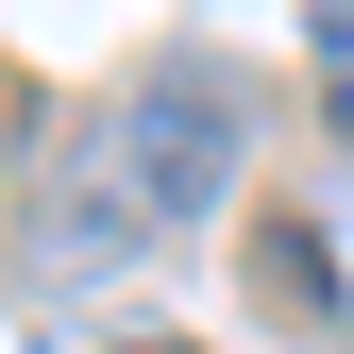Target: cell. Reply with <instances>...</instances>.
<instances>
[{
  "label": "cell",
  "mask_w": 354,
  "mask_h": 354,
  "mask_svg": "<svg viewBox=\"0 0 354 354\" xmlns=\"http://www.w3.org/2000/svg\"><path fill=\"white\" fill-rule=\"evenodd\" d=\"M253 304H270L287 337H337V270H321L304 219H253Z\"/></svg>",
  "instance_id": "7a4b0ae2"
},
{
  "label": "cell",
  "mask_w": 354,
  "mask_h": 354,
  "mask_svg": "<svg viewBox=\"0 0 354 354\" xmlns=\"http://www.w3.org/2000/svg\"><path fill=\"white\" fill-rule=\"evenodd\" d=\"M304 51H321V118L354 136V0H321V34H304Z\"/></svg>",
  "instance_id": "3957f363"
},
{
  "label": "cell",
  "mask_w": 354,
  "mask_h": 354,
  "mask_svg": "<svg viewBox=\"0 0 354 354\" xmlns=\"http://www.w3.org/2000/svg\"><path fill=\"white\" fill-rule=\"evenodd\" d=\"M236 152H253L236 68L219 51H152L136 84H118V118L84 136V203H51V253L102 270V253H136V236H186V219L236 186Z\"/></svg>",
  "instance_id": "6da1fadb"
},
{
  "label": "cell",
  "mask_w": 354,
  "mask_h": 354,
  "mask_svg": "<svg viewBox=\"0 0 354 354\" xmlns=\"http://www.w3.org/2000/svg\"><path fill=\"white\" fill-rule=\"evenodd\" d=\"M51 354H68V337H51ZM102 354H203V337H102Z\"/></svg>",
  "instance_id": "277c9868"
}]
</instances>
